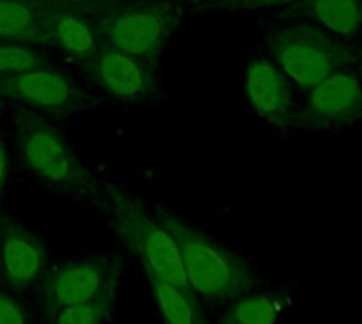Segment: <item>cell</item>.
<instances>
[{
  "mask_svg": "<svg viewBox=\"0 0 362 324\" xmlns=\"http://www.w3.org/2000/svg\"><path fill=\"white\" fill-rule=\"evenodd\" d=\"M265 51L278 70L305 91L354 62V47L303 17H286L265 32Z\"/></svg>",
  "mask_w": 362,
  "mask_h": 324,
  "instance_id": "obj_1",
  "label": "cell"
},
{
  "mask_svg": "<svg viewBox=\"0 0 362 324\" xmlns=\"http://www.w3.org/2000/svg\"><path fill=\"white\" fill-rule=\"evenodd\" d=\"M157 221L174 238L185 276L195 295L212 301H229L250 291L252 272L242 257L168 212H159Z\"/></svg>",
  "mask_w": 362,
  "mask_h": 324,
  "instance_id": "obj_2",
  "label": "cell"
},
{
  "mask_svg": "<svg viewBox=\"0 0 362 324\" xmlns=\"http://www.w3.org/2000/svg\"><path fill=\"white\" fill-rule=\"evenodd\" d=\"M108 208L115 231L123 244L142 261L146 274L187 293H193L185 276L180 250L168 229L157 219H153L138 199L119 189H110Z\"/></svg>",
  "mask_w": 362,
  "mask_h": 324,
  "instance_id": "obj_3",
  "label": "cell"
},
{
  "mask_svg": "<svg viewBox=\"0 0 362 324\" xmlns=\"http://www.w3.org/2000/svg\"><path fill=\"white\" fill-rule=\"evenodd\" d=\"M362 123V79L348 66L301 91L293 129L335 134Z\"/></svg>",
  "mask_w": 362,
  "mask_h": 324,
  "instance_id": "obj_4",
  "label": "cell"
},
{
  "mask_svg": "<svg viewBox=\"0 0 362 324\" xmlns=\"http://www.w3.org/2000/svg\"><path fill=\"white\" fill-rule=\"evenodd\" d=\"M244 89L250 108L267 127L282 136L293 129L301 91L278 70L265 49L250 57Z\"/></svg>",
  "mask_w": 362,
  "mask_h": 324,
  "instance_id": "obj_5",
  "label": "cell"
},
{
  "mask_svg": "<svg viewBox=\"0 0 362 324\" xmlns=\"http://www.w3.org/2000/svg\"><path fill=\"white\" fill-rule=\"evenodd\" d=\"M117 278L119 272L110 259H87L62 265L45 280V312L55 316L59 310L68 306L115 297Z\"/></svg>",
  "mask_w": 362,
  "mask_h": 324,
  "instance_id": "obj_6",
  "label": "cell"
},
{
  "mask_svg": "<svg viewBox=\"0 0 362 324\" xmlns=\"http://www.w3.org/2000/svg\"><path fill=\"white\" fill-rule=\"evenodd\" d=\"M21 153L32 172L55 185H72L76 180V163L68 149L45 125H25L21 129Z\"/></svg>",
  "mask_w": 362,
  "mask_h": 324,
  "instance_id": "obj_7",
  "label": "cell"
},
{
  "mask_svg": "<svg viewBox=\"0 0 362 324\" xmlns=\"http://www.w3.org/2000/svg\"><path fill=\"white\" fill-rule=\"evenodd\" d=\"M172 21L159 11H136L112 19L106 25V36L112 49L129 55H153L168 36Z\"/></svg>",
  "mask_w": 362,
  "mask_h": 324,
  "instance_id": "obj_8",
  "label": "cell"
},
{
  "mask_svg": "<svg viewBox=\"0 0 362 324\" xmlns=\"http://www.w3.org/2000/svg\"><path fill=\"white\" fill-rule=\"evenodd\" d=\"M45 267V248L28 231L4 229L0 233V272L8 287L30 289Z\"/></svg>",
  "mask_w": 362,
  "mask_h": 324,
  "instance_id": "obj_9",
  "label": "cell"
},
{
  "mask_svg": "<svg viewBox=\"0 0 362 324\" xmlns=\"http://www.w3.org/2000/svg\"><path fill=\"white\" fill-rule=\"evenodd\" d=\"M291 15L314 21L352 47L362 38V0H301Z\"/></svg>",
  "mask_w": 362,
  "mask_h": 324,
  "instance_id": "obj_10",
  "label": "cell"
},
{
  "mask_svg": "<svg viewBox=\"0 0 362 324\" xmlns=\"http://www.w3.org/2000/svg\"><path fill=\"white\" fill-rule=\"evenodd\" d=\"M2 87L34 106L40 108H68L74 104V89L72 85L62 79L59 74L42 68H32L25 72H17L2 83Z\"/></svg>",
  "mask_w": 362,
  "mask_h": 324,
  "instance_id": "obj_11",
  "label": "cell"
},
{
  "mask_svg": "<svg viewBox=\"0 0 362 324\" xmlns=\"http://www.w3.org/2000/svg\"><path fill=\"white\" fill-rule=\"evenodd\" d=\"M93 72L98 76V81L112 93L119 98H140L142 93H146V89L151 87L148 83V72L142 68V64L136 59V55L110 49L104 51L95 57L93 64Z\"/></svg>",
  "mask_w": 362,
  "mask_h": 324,
  "instance_id": "obj_12",
  "label": "cell"
},
{
  "mask_svg": "<svg viewBox=\"0 0 362 324\" xmlns=\"http://www.w3.org/2000/svg\"><path fill=\"white\" fill-rule=\"evenodd\" d=\"M148 280L163 324H206L193 293H187L155 276H148Z\"/></svg>",
  "mask_w": 362,
  "mask_h": 324,
  "instance_id": "obj_13",
  "label": "cell"
},
{
  "mask_svg": "<svg viewBox=\"0 0 362 324\" xmlns=\"http://www.w3.org/2000/svg\"><path fill=\"white\" fill-rule=\"evenodd\" d=\"M280 303L267 293L242 295L225 312L221 324H276L280 318Z\"/></svg>",
  "mask_w": 362,
  "mask_h": 324,
  "instance_id": "obj_14",
  "label": "cell"
},
{
  "mask_svg": "<svg viewBox=\"0 0 362 324\" xmlns=\"http://www.w3.org/2000/svg\"><path fill=\"white\" fill-rule=\"evenodd\" d=\"M55 36L59 45L74 55H89L95 49V36L91 28L74 15H59L55 19Z\"/></svg>",
  "mask_w": 362,
  "mask_h": 324,
  "instance_id": "obj_15",
  "label": "cell"
},
{
  "mask_svg": "<svg viewBox=\"0 0 362 324\" xmlns=\"http://www.w3.org/2000/svg\"><path fill=\"white\" fill-rule=\"evenodd\" d=\"M112 299L115 297L68 306L55 314V324H104V320L110 314Z\"/></svg>",
  "mask_w": 362,
  "mask_h": 324,
  "instance_id": "obj_16",
  "label": "cell"
},
{
  "mask_svg": "<svg viewBox=\"0 0 362 324\" xmlns=\"http://www.w3.org/2000/svg\"><path fill=\"white\" fill-rule=\"evenodd\" d=\"M34 11L17 0H0V36H23L34 25Z\"/></svg>",
  "mask_w": 362,
  "mask_h": 324,
  "instance_id": "obj_17",
  "label": "cell"
},
{
  "mask_svg": "<svg viewBox=\"0 0 362 324\" xmlns=\"http://www.w3.org/2000/svg\"><path fill=\"white\" fill-rule=\"evenodd\" d=\"M40 59L36 53L23 49V47H17V45H2L0 47V74L4 72H25V70H32V68H40Z\"/></svg>",
  "mask_w": 362,
  "mask_h": 324,
  "instance_id": "obj_18",
  "label": "cell"
},
{
  "mask_svg": "<svg viewBox=\"0 0 362 324\" xmlns=\"http://www.w3.org/2000/svg\"><path fill=\"white\" fill-rule=\"evenodd\" d=\"M223 8L231 11H255V8H276V6H295L301 0H216Z\"/></svg>",
  "mask_w": 362,
  "mask_h": 324,
  "instance_id": "obj_19",
  "label": "cell"
},
{
  "mask_svg": "<svg viewBox=\"0 0 362 324\" xmlns=\"http://www.w3.org/2000/svg\"><path fill=\"white\" fill-rule=\"evenodd\" d=\"M0 324H28L21 306L0 291Z\"/></svg>",
  "mask_w": 362,
  "mask_h": 324,
  "instance_id": "obj_20",
  "label": "cell"
},
{
  "mask_svg": "<svg viewBox=\"0 0 362 324\" xmlns=\"http://www.w3.org/2000/svg\"><path fill=\"white\" fill-rule=\"evenodd\" d=\"M352 68L358 72V76L362 79V38L354 45V62H352Z\"/></svg>",
  "mask_w": 362,
  "mask_h": 324,
  "instance_id": "obj_21",
  "label": "cell"
},
{
  "mask_svg": "<svg viewBox=\"0 0 362 324\" xmlns=\"http://www.w3.org/2000/svg\"><path fill=\"white\" fill-rule=\"evenodd\" d=\"M4 176H6V151H4V144L0 140V191L4 187Z\"/></svg>",
  "mask_w": 362,
  "mask_h": 324,
  "instance_id": "obj_22",
  "label": "cell"
}]
</instances>
